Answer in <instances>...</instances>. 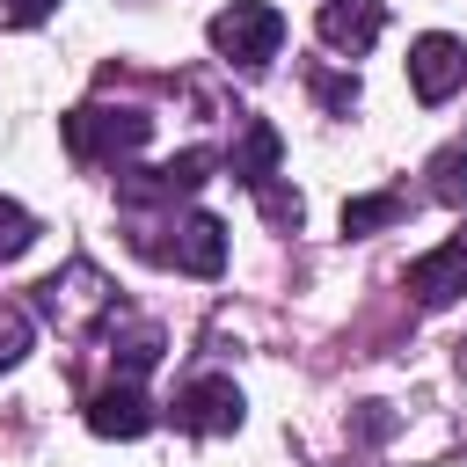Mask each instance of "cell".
<instances>
[{
    "instance_id": "4fadbf2b",
    "label": "cell",
    "mask_w": 467,
    "mask_h": 467,
    "mask_svg": "<svg viewBox=\"0 0 467 467\" xmlns=\"http://www.w3.org/2000/svg\"><path fill=\"white\" fill-rule=\"evenodd\" d=\"M401 212H409L401 197H350V204H343V234H350V241H358V234H379V226H394Z\"/></svg>"
},
{
    "instance_id": "ba28073f",
    "label": "cell",
    "mask_w": 467,
    "mask_h": 467,
    "mask_svg": "<svg viewBox=\"0 0 467 467\" xmlns=\"http://www.w3.org/2000/svg\"><path fill=\"white\" fill-rule=\"evenodd\" d=\"M409 292H416V306H452V299H467V234L445 241V248H431V255H416V263H409Z\"/></svg>"
},
{
    "instance_id": "e0dca14e",
    "label": "cell",
    "mask_w": 467,
    "mask_h": 467,
    "mask_svg": "<svg viewBox=\"0 0 467 467\" xmlns=\"http://www.w3.org/2000/svg\"><path fill=\"white\" fill-rule=\"evenodd\" d=\"M58 0H0V29H36Z\"/></svg>"
},
{
    "instance_id": "277c9868",
    "label": "cell",
    "mask_w": 467,
    "mask_h": 467,
    "mask_svg": "<svg viewBox=\"0 0 467 467\" xmlns=\"http://www.w3.org/2000/svg\"><path fill=\"white\" fill-rule=\"evenodd\" d=\"M204 175H212V146H190V153H175V161H161V168H117V197H124V204H175V197H190Z\"/></svg>"
},
{
    "instance_id": "6da1fadb",
    "label": "cell",
    "mask_w": 467,
    "mask_h": 467,
    "mask_svg": "<svg viewBox=\"0 0 467 467\" xmlns=\"http://www.w3.org/2000/svg\"><path fill=\"white\" fill-rule=\"evenodd\" d=\"M277 44H285V15H277L270 0H234V7L212 15V51H219L226 66H241V73L270 66Z\"/></svg>"
},
{
    "instance_id": "30bf717a",
    "label": "cell",
    "mask_w": 467,
    "mask_h": 467,
    "mask_svg": "<svg viewBox=\"0 0 467 467\" xmlns=\"http://www.w3.org/2000/svg\"><path fill=\"white\" fill-rule=\"evenodd\" d=\"M88 431H95V438H146V431H153V401H146L131 379H117V387H102V394L88 401Z\"/></svg>"
},
{
    "instance_id": "5b68a950",
    "label": "cell",
    "mask_w": 467,
    "mask_h": 467,
    "mask_svg": "<svg viewBox=\"0 0 467 467\" xmlns=\"http://www.w3.org/2000/svg\"><path fill=\"white\" fill-rule=\"evenodd\" d=\"M460 80H467V44L460 36L431 29V36L409 44V88H416V102H452Z\"/></svg>"
},
{
    "instance_id": "8992f818",
    "label": "cell",
    "mask_w": 467,
    "mask_h": 467,
    "mask_svg": "<svg viewBox=\"0 0 467 467\" xmlns=\"http://www.w3.org/2000/svg\"><path fill=\"white\" fill-rule=\"evenodd\" d=\"M241 387L234 379H219V372H204V379H190L182 394H175V423L182 431H197V438H226V431H241Z\"/></svg>"
},
{
    "instance_id": "2e32d148",
    "label": "cell",
    "mask_w": 467,
    "mask_h": 467,
    "mask_svg": "<svg viewBox=\"0 0 467 467\" xmlns=\"http://www.w3.org/2000/svg\"><path fill=\"white\" fill-rule=\"evenodd\" d=\"M255 197H263V219H270V226H285V234L299 226V190H277V182H263Z\"/></svg>"
},
{
    "instance_id": "ac0fdd59",
    "label": "cell",
    "mask_w": 467,
    "mask_h": 467,
    "mask_svg": "<svg viewBox=\"0 0 467 467\" xmlns=\"http://www.w3.org/2000/svg\"><path fill=\"white\" fill-rule=\"evenodd\" d=\"M314 95H321L328 109H343V117L358 109V80H336V73H314Z\"/></svg>"
},
{
    "instance_id": "8fae6325",
    "label": "cell",
    "mask_w": 467,
    "mask_h": 467,
    "mask_svg": "<svg viewBox=\"0 0 467 467\" xmlns=\"http://www.w3.org/2000/svg\"><path fill=\"white\" fill-rule=\"evenodd\" d=\"M277 161H285V139H277V124L248 117V124L234 131V175H241L248 190H263V182L277 175Z\"/></svg>"
},
{
    "instance_id": "5bb4252c",
    "label": "cell",
    "mask_w": 467,
    "mask_h": 467,
    "mask_svg": "<svg viewBox=\"0 0 467 467\" xmlns=\"http://www.w3.org/2000/svg\"><path fill=\"white\" fill-rule=\"evenodd\" d=\"M29 241H36V219H29L15 197H0V263H15Z\"/></svg>"
},
{
    "instance_id": "7c38bea8",
    "label": "cell",
    "mask_w": 467,
    "mask_h": 467,
    "mask_svg": "<svg viewBox=\"0 0 467 467\" xmlns=\"http://www.w3.org/2000/svg\"><path fill=\"white\" fill-rule=\"evenodd\" d=\"M431 197L438 204H467V146H438L431 153Z\"/></svg>"
},
{
    "instance_id": "9c48e42d",
    "label": "cell",
    "mask_w": 467,
    "mask_h": 467,
    "mask_svg": "<svg viewBox=\"0 0 467 467\" xmlns=\"http://www.w3.org/2000/svg\"><path fill=\"white\" fill-rule=\"evenodd\" d=\"M175 270H190V277H219L226 270V226L212 219V212H190V219H175V241L161 248Z\"/></svg>"
},
{
    "instance_id": "3957f363",
    "label": "cell",
    "mask_w": 467,
    "mask_h": 467,
    "mask_svg": "<svg viewBox=\"0 0 467 467\" xmlns=\"http://www.w3.org/2000/svg\"><path fill=\"white\" fill-rule=\"evenodd\" d=\"M36 306L58 321V328H88V321H109V285L95 263H66L36 285Z\"/></svg>"
},
{
    "instance_id": "7a4b0ae2",
    "label": "cell",
    "mask_w": 467,
    "mask_h": 467,
    "mask_svg": "<svg viewBox=\"0 0 467 467\" xmlns=\"http://www.w3.org/2000/svg\"><path fill=\"white\" fill-rule=\"evenodd\" d=\"M146 139H153V117L146 109H102V102H88V109L66 117L73 161H117V153H139Z\"/></svg>"
},
{
    "instance_id": "9a60e30c",
    "label": "cell",
    "mask_w": 467,
    "mask_h": 467,
    "mask_svg": "<svg viewBox=\"0 0 467 467\" xmlns=\"http://www.w3.org/2000/svg\"><path fill=\"white\" fill-rule=\"evenodd\" d=\"M29 358V314L22 306H0V372H15Z\"/></svg>"
},
{
    "instance_id": "52a82bcc",
    "label": "cell",
    "mask_w": 467,
    "mask_h": 467,
    "mask_svg": "<svg viewBox=\"0 0 467 467\" xmlns=\"http://www.w3.org/2000/svg\"><path fill=\"white\" fill-rule=\"evenodd\" d=\"M314 29H321V44L328 51H372V36L387 29V0H321V15H314Z\"/></svg>"
}]
</instances>
